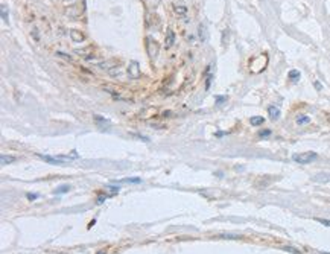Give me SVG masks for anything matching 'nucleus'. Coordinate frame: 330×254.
<instances>
[{
  "instance_id": "f257e3e1",
  "label": "nucleus",
  "mask_w": 330,
  "mask_h": 254,
  "mask_svg": "<svg viewBox=\"0 0 330 254\" xmlns=\"http://www.w3.org/2000/svg\"><path fill=\"white\" fill-rule=\"evenodd\" d=\"M318 158V154L316 152H312V151H309V152H301V154H294L292 155V160L295 161V163H298V164H309V163H312L313 160H316Z\"/></svg>"
},
{
  "instance_id": "f03ea898",
  "label": "nucleus",
  "mask_w": 330,
  "mask_h": 254,
  "mask_svg": "<svg viewBox=\"0 0 330 254\" xmlns=\"http://www.w3.org/2000/svg\"><path fill=\"white\" fill-rule=\"evenodd\" d=\"M128 73H130V76L134 78V79H137V78L140 76V67H139V64H137L136 61H133V63L130 64V67H128Z\"/></svg>"
},
{
  "instance_id": "7ed1b4c3",
  "label": "nucleus",
  "mask_w": 330,
  "mask_h": 254,
  "mask_svg": "<svg viewBox=\"0 0 330 254\" xmlns=\"http://www.w3.org/2000/svg\"><path fill=\"white\" fill-rule=\"evenodd\" d=\"M268 114H269V117H271L272 120H277V119L280 117V110H278L275 105H269V107H268Z\"/></svg>"
},
{
  "instance_id": "20e7f679",
  "label": "nucleus",
  "mask_w": 330,
  "mask_h": 254,
  "mask_svg": "<svg viewBox=\"0 0 330 254\" xmlns=\"http://www.w3.org/2000/svg\"><path fill=\"white\" fill-rule=\"evenodd\" d=\"M175 43V34L172 29H167V34H166V47H172Z\"/></svg>"
},
{
  "instance_id": "39448f33",
  "label": "nucleus",
  "mask_w": 330,
  "mask_h": 254,
  "mask_svg": "<svg viewBox=\"0 0 330 254\" xmlns=\"http://www.w3.org/2000/svg\"><path fill=\"white\" fill-rule=\"evenodd\" d=\"M70 37L73 38V41H75V43H82V41H84V35H82V34H79V32H78V31H75V29H73V31H70Z\"/></svg>"
},
{
  "instance_id": "423d86ee",
  "label": "nucleus",
  "mask_w": 330,
  "mask_h": 254,
  "mask_svg": "<svg viewBox=\"0 0 330 254\" xmlns=\"http://www.w3.org/2000/svg\"><path fill=\"white\" fill-rule=\"evenodd\" d=\"M15 161V157H12V155H2L0 157V163L2 164H9V163H14Z\"/></svg>"
},
{
  "instance_id": "0eeeda50",
  "label": "nucleus",
  "mask_w": 330,
  "mask_h": 254,
  "mask_svg": "<svg viewBox=\"0 0 330 254\" xmlns=\"http://www.w3.org/2000/svg\"><path fill=\"white\" fill-rule=\"evenodd\" d=\"M295 122H297V125H307V123H310V117L309 116H298L295 119Z\"/></svg>"
},
{
  "instance_id": "6e6552de",
  "label": "nucleus",
  "mask_w": 330,
  "mask_h": 254,
  "mask_svg": "<svg viewBox=\"0 0 330 254\" xmlns=\"http://www.w3.org/2000/svg\"><path fill=\"white\" fill-rule=\"evenodd\" d=\"M263 122H265V119L260 117V116H256V117H251V119H250V123H251L253 126H259V125H262Z\"/></svg>"
},
{
  "instance_id": "1a4fd4ad",
  "label": "nucleus",
  "mask_w": 330,
  "mask_h": 254,
  "mask_svg": "<svg viewBox=\"0 0 330 254\" xmlns=\"http://www.w3.org/2000/svg\"><path fill=\"white\" fill-rule=\"evenodd\" d=\"M70 190V186H61L55 190V195H61V193H67Z\"/></svg>"
},
{
  "instance_id": "9d476101",
  "label": "nucleus",
  "mask_w": 330,
  "mask_h": 254,
  "mask_svg": "<svg viewBox=\"0 0 330 254\" xmlns=\"http://www.w3.org/2000/svg\"><path fill=\"white\" fill-rule=\"evenodd\" d=\"M298 78H300V72H298V70H291V72H289V79L297 81Z\"/></svg>"
},
{
  "instance_id": "9b49d317",
  "label": "nucleus",
  "mask_w": 330,
  "mask_h": 254,
  "mask_svg": "<svg viewBox=\"0 0 330 254\" xmlns=\"http://www.w3.org/2000/svg\"><path fill=\"white\" fill-rule=\"evenodd\" d=\"M119 183H136V184H139V183H142V180L140 178H125V180H120Z\"/></svg>"
},
{
  "instance_id": "f8f14e48",
  "label": "nucleus",
  "mask_w": 330,
  "mask_h": 254,
  "mask_svg": "<svg viewBox=\"0 0 330 254\" xmlns=\"http://www.w3.org/2000/svg\"><path fill=\"white\" fill-rule=\"evenodd\" d=\"M173 9H175V12H177V14H181V15H184V14L187 12V8H186V6H180V8H178V6H175Z\"/></svg>"
},
{
  "instance_id": "ddd939ff",
  "label": "nucleus",
  "mask_w": 330,
  "mask_h": 254,
  "mask_svg": "<svg viewBox=\"0 0 330 254\" xmlns=\"http://www.w3.org/2000/svg\"><path fill=\"white\" fill-rule=\"evenodd\" d=\"M271 136V130H260L259 131V137H269Z\"/></svg>"
},
{
  "instance_id": "4468645a",
  "label": "nucleus",
  "mask_w": 330,
  "mask_h": 254,
  "mask_svg": "<svg viewBox=\"0 0 330 254\" xmlns=\"http://www.w3.org/2000/svg\"><path fill=\"white\" fill-rule=\"evenodd\" d=\"M2 17H3V20H8V12H6V5H2Z\"/></svg>"
},
{
  "instance_id": "2eb2a0df",
  "label": "nucleus",
  "mask_w": 330,
  "mask_h": 254,
  "mask_svg": "<svg viewBox=\"0 0 330 254\" xmlns=\"http://www.w3.org/2000/svg\"><path fill=\"white\" fill-rule=\"evenodd\" d=\"M316 221H318L319 224H322V225H325V227H330V221H328V219H321V218H318Z\"/></svg>"
},
{
  "instance_id": "dca6fc26",
  "label": "nucleus",
  "mask_w": 330,
  "mask_h": 254,
  "mask_svg": "<svg viewBox=\"0 0 330 254\" xmlns=\"http://www.w3.org/2000/svg\"><path fill=\"white\" fill-rule=\"evenodd\" d=\"M227 100V96H216V103H222Z\"/></svg>"
},
{
  "instance_id": "f3484780",
  "label": "nucleus",
  "mask_w": 330,
  "mask_h": 254,
  "mask_svg": "<svg viewBox=\"0 0 330 254\" xmlns=\"http://www.w3.org/2000/svg\"><path fill=\"white\" fill-rule=\"evenodd\" d=\"M26 196H28V199H31V201H34V199H38V198H40V195H37V193H28Z\"/></svg>"
},
{
  "instance_id": "a211bd4d",
  "label": "nucleus",
  "mask_w": 330,
  "mask_h": 254,
  "mask_svg": "<svg viewBox=\"0 0 330 254\" xmlns=\"http://www.w3.org/2000/svg\"><path fill=\"white\" fill-rule=\"evenodd\" d=\"M283 249H285V251H289V252H295V254H300V251H298V249H295V248H291V246H285Z\"/></svg>"
},
{
  "instance_id": "6ab92c4d",
  "label": "nucleus",
  "mask_w": 330,
  "mask_h": 254,
  "mask_svg": "<svg viewBox=\"0 0 330 254\" xmlns=\"http://www.w3.org/2000/svg\"><path fill=\"white\" fill-rule=\"evenodd\" d=\"M211 79H213V76H210V75H208V76H207V84H205V88H207V90L210 88V84H211Z\"/></svg>"
},
{
  "instance_id": "aec40b11",
  "label": "nucleus",
  "mask_w": 330,
  "mask_h": 254,
  "mask_svg": "<svg viewBox=\"0 0 330 254\" xmlns=\"http://www.w3.org/2000/svg\"><path fill=\"white\" fill-rule=\"evenodd\" d=\"M56 55H58V56H61V58H66V59H72L69 55H66V53H62V52H56Z\"/></svg>"
},
{
  "instance_id": "412c9836",
  "label": "nucleus",
  "mask_w": 330,
  "mask_h": 254,
  "mask_svg": "<svg viewBox=\"0 0 330 254\" xmlns=\"http://www.w3.org/2000/svg\"><path fill=\"white\" fill-rule=\"evenodd\" d=\"M315 87H316L318 90H321V84H319V82H315Z\"/></svg>"
},
{
  "instance_id": "4be33fe9",
  "label": "nucleus",
  "mask_w": 330,
  "mask_h": 254,
  "mask_svg": "<svg viewBox=\"0 0 330 254\" xmlns=\"http://www.w3.org/2000/svg\"><path fill=\"white\" fill-rule=\"evenodd\" d=\"M327 120H328V122H330V114H327Z\"/></svg>"
}]
</instances>
